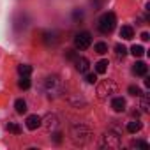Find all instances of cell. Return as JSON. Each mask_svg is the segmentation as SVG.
<instances>
[{"label":"cell","mask_w":150,"mask_h":150,"mask_svg":"<svg viewBox=\"0 0 150 150\" xmlns=\"http://www.w3.org/2000/svg\"><path fill=\"white\" fill-rule=\"evenodd\" d=\"M92 131L87 127V125H72L71 127V139L74 143H78V145H87L92 141Z\"/></svg>","instance_id":"1"},{"label":"cell","mask_w":150,"mask_h":150,"mask_svg":"<svg viewBox=\"0 0 150 150\" xmlns=\"http://www.w3.org/2000/svg\"><path fill=\"white\" fill-rule=\"evenodd\" d=\"M44 90H46V94L50 97H60L64 94L65 87H64V81L58 76H50L44 81Z\"/></svg>","instance_id":"2"},{"label":"cell","mask_w":150,"mask_h":150,"mask_svg":"<svg viewBox=\"0 0 150 150\" xmlns=\"http://www.w3.org/2000/svg\"><path fill=\"white\" fill-rule=\"evenodd\" d=\"M117 27V16L115 13H104L101 18H99V23H97V28L101 34H111Z\"/></svg>","instance_id":"3"},{"label":"cell","mask_w":150,"mask_h":150,"mask_svg":"<svg viewBox=\"0 0 150 150\" xmlns=\"http://www.w3.org/2000/svg\"><path fill=\"white\" fill-rule=\"evenodd\" d=\"M117 90H118V87H117V83L113 80H104V81H101L97 85V97L99 99H106V97L117 94Z\"/></svg>","instance_id":"4"},{"label":"cell","mask_w":150,"mask_h":150,"mask_svg":"<svg viewBox=\"0 0 150 150\" xmlns=\"http://www.w3.org/2000/svg\"><path fill=\"white\" fill-rule=\"evenodd\" d=\"M122 141H120V136L113 131H108L104 136H103V146H108V148H120Z\"/></svg>","instance_id":"5"},{"label":"cell","mask_w":150,"mask_h":150,"mask_svg":"<svg viewBox=\"0 0 150 150\" xmlns=\"http://www.w3.org/2000/svg\"><path fill=\"white\" fill-rule=\"evenodd\" d=\"M90 44H92V37H90L88 32H80L74 37V46H76V50H87Z\"/></svg>","instance_id":"6"},{"label":"cell","mask_w":150,"mask_h":150,"mask_svg":"<svg viewBox=\"0 0 150 150\" xmlns=\"http://www.w3.org/2000/svg\"><path fill=\"white\" fill-rule=\"evenodd\" d=\"M41 125H44L46 131H55L58 127V117L50 113V115L44 117V120H41Z\"/></svg>","instance_id":"7"},{"label":"cell","mask_w":150,"mask_h":150,"mask_svg":"<svg viewBox=\"0 0 150 150\" xmlns=\"http://www.w3.org/2000/svg\"><path fill=\"white\" fill-rule=\"evenodd\" d=\"M41 117L39 115H28L27 117V127L30 129V131H35L37 127H41Z\"/></svg>","instance_id":"8"},{"label":"cell","mask_w":150,"mask_h":150,"mask_svg":"<svg viewBox=\"0 0 150 150\" xmlns=\"http://www.w3.org/2000/svg\"><path fill=\"white\" fill-rule=\"evenodd\" d=\"M74 64H76V69L80 72H87L88 71V65H90L88 58H85V57H76V58H74Z\"/></svg>","instance_id":"9"},{"label":"cell","mask_w":150,"mask_h":150,"mask_svg":"<svg viewBox=\"0 0 150 150\" xmlns=\"http://www.w3.org/2000/svg\"><path fill=\"white\" fill-rule=\"evenodd\" d=\"M146 71H148V67H146L145 62H136L134 67H132V72L136 76H146Z\"/></svg>","instance_id":"10"},{"label":"cell","mask_w":150,"mask_h":150,"mask_svg":"<svg viewBox=\"0 0 150 150\" xmlns=\"http://www.w3.org/2000/svg\"><path fill=\"white\" fill-rule=\"evenodd\" d=\"M111 108H113L117 113L125 111V99H122V97H115V99L111 101Z\"/></svg>","instance_id":"11"},{"label":"cell","mask_w":150,"mask_h":150,"mask_svg":"<svg viewBox=\"0 0 150 150\" xmlns=\"http://www.w3.org/2000/svg\"><path fill=\"white\" fill-rule=\"evenodd\" d=\"M120 37H122V39H125V41L132 39V37H134V30H132V27L124 25V27L120 28Z\"/></svg>","instance_id":"12"},{"label":"cell","mask_w":150,"mask_h":150,"mask_svg":"<svg viewBox=\"0 0 150 150\" xmlns=\"http://www.w3.org/2000/svg\"><path fill=\"white\" fill-rule=\"evenodd\" d=\"M141 122L139 120H132V122H129L127 124V132H131V134H134V132H138V131H141Z\"/></svg>","instance_id":"13"},{"label":"cell","mask_w":150,"mask_h":150,"mask_svg":"<svg viewBox=\"0 0 150 150\" xmlns=\"http://www.w3.org/2000/svg\"><path fill=\"white\" fill-rule=\"evenodd\" d=\"M108 65H110L108 60H99V62L96 64V72H97V74H104V72L108 71Z\"/></svg>","instance_id":"14"},{"label":"cell","mask_w":150,"mask_h":150,"mask_svg":"<svg viewBox=\"0 0 150 150\" xmlns=\"http://www.w3.org/2000/svg\"><path fill=\"white\" fill-rule=\"evenodd\" d=\"M14 108H16V111H18L20 115H23V113L27 111V103H25L23 99H16V103H14Z\"/></svg>","instance_id":"15"},{"label":"cell","mask_w":150,"mask_h":150,"mask_svg":"<svg viewBox=\"0 0 150 150\" xmlns=\"http://www.w3.org/2000/svg\"><path fill=\"white\" fill-rule=\"evenodd\" d=\"M18 72H20V76H30V72H32V65L23 64V65H20V67H18Z\"/></svg>","instance_id":"16"},{"label":"cell","mask_w":150,"mask_h":150,"mask_svg":"<svg viewBox=\"0 0 150 150\" xmlns=\"http://www.w3.org/2000/svg\"><path fill=\"white\" fill-rule=\"evenodd\" d=\"M143 96V94H141ZM139 108H141V111L143 113H146L148 110H150V101H148V96H143L141 97V104H139Z\"/></svg>","instance_id":"17"},{"label":"cell","mask_w":150,"mask_h":150,"mask_svg":"<svg viewBox=\"0 0 150 150\" xmlns=\"http://www.w3.org/2000/svg\"><path fill=\"white\" fill-rule=\"evenodd\" d=\"M94 50H96V53H99V55H104V53H108V44H106V42H97Z\"/></svg>","instance_id":"18"},{"label":"cell","mask_w":150,"mask_h":150,"mask_svg":"<svg viewBox=\"0 0 150 150\" xmlns=\"http://www.w3.org/2000/svg\"><path fill=\"white\" fill-rule=\"evenodd\" d=\"M131 53H132L134 57H143V55H145V48H143V46L134 44V46L131 48Z\"/></svg>","instance_id":"19"},{"label":"cell","mask_w":150,"mask_h":150,"mask_svg":"<svg viewBox=\"0 0 150 150\" xmlns=\"http://www.w3.org/2000/svg\"><path fill=\"white\" fill-rule=\"evenodd\" d=\"M7 131L13 132V134H21V127H20L18 124H13V122L7 124Z\"/></svg>","instance_id":"20"},{"label":"cell","mask_w":150,"mask_h":150,"mask_svg":"<svg viewBox=\"0 0 150 150\" xmlns=\"http://www.w3.org/2000/svg\"><path fill=\"white\" fill-rule=\"evenodd\" d=\"M20 88H23V90H27V88H30V80H28V76H21V80H20Z\"/></svg>","instance_id":"21"},{"label":"cell","mask_w":150,"mask_h":150,"mask_svg":"<svg viewBox=\"0 0 150 150\" xmlns=\"http://www.w3.org/2000/svg\"><path fill=\"white\" fill-rule=\"evenodd\" d=\"M85 81L90 83V85H94V83L97 81V72H88L87 76H85Z\"/></svg>","instance_id":"22"},{"label":"cell","mask_w":150,"mask_h":150,"mask_svg":"<svg viewBox=\"0 0 150 150\" xmlns=\"http://www.w3.org/2000/svg\"><path fill=\"white\" fill-rule=\"evenodd\" d=\"M115 51H117L118 57H125V53H127V50H125L124 44H117V46H115Z\"/></svg>","instance_id":"23"},{"label":"cell","mask_w":150,"mask_h":150,"mask_svg":"<svg viewBox=\"0 0 150 150\" xmlns=\"http://www.w3.org/2000/svg\"><path fill=\"white\" fill-rule=\"evenodd\" d=\"M129 94H131V96H136V97H139V96H141V90H139V87H134V85H131V87H129Z\"/></svg>","instance_id":"24"},{"label":"cell","mask_w":150,"mask_h":150,"mask_svg":"<svg viewBox=\"0 0 150 150\" xmlns=\"http://www.w3.org/2000/svg\"><path fill=\"white\" fill-rule=\"evenodd\" d=\"M132 146H141V148H148V143H146V141H141V139H138V141H132Z\"/></svg>","instance_id":"25"},{"label":"cell","mask_w":150,"mask_h":150,"mask_svg":"<svg viewBox=\"0 0 150 150\" xmlns=\"http://www.w3.org/2000/svg\"><path fill=\"white\" fill-rule=\"evenodd\" d=\"M76 57H78V55H76V51H72V50H69V51L65 53V58H67V60H74Z\"/></svg>","instance_id":"26"},{"label":"cell","mask_w":150,"mask_h":150,"mask_svg":"<svg viewBox=\"0 0 150 150\" xmlns=\"http://www.w3.org/2000/svg\"><path fill=\"white\" fill-rule=\"evenodd\" d=\"M72 18H74V20H81V18H83V13L76 9V11H74V13H72Z\"/></svg>","instance_id":"27"},{"label":"cell","mask_w":150,"mask_h":150,"mask_svg":"<svg viewBox=\"0 0 150 150\" xmlns=\"http://www.w3.org/2000/svg\"><path fill=\"white\" fill-rule=\"evenodd\" d=\"M53 139H55V143H60V141H62V134H60V132H57V134L53 136Z\"/></svg>","instance_id":"28"},{"label":"cell","mask_w":150,"mask_h":150,"mask_svg":"<svg viewBox=\"0 0 150 150\" xmlns=\"http://www.w3.org/2000/svg\"><path fill=\"white\" fill-rule=\"evenodd\" d=\"M148 39H150L148 32H143V34H141V41H148Z\"/></svg>","instance_id":"29"}]
</instances>
